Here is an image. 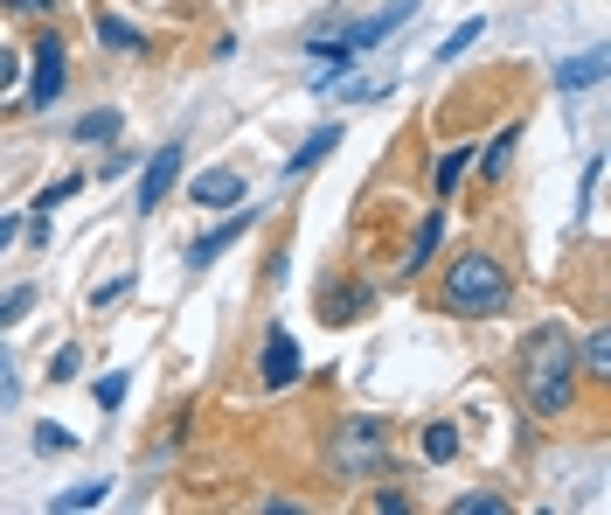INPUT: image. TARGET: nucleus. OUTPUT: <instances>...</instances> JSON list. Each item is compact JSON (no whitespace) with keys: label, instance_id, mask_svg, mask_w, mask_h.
<instances>
[{"label":"nucleus","instance_id":"obj_15","mask_svg":"<svg viewBox=\"0 0 611 515\" xmlns=\"http://www.w3.org/2000/svg\"><path fill=\"white\" fill-rule=\"evenodd\" d=\"M119 112H84V119H77V140H84V147H98V140H119Z\"/></svg>","mask_w":611,"mask_h":515},{"label":"nucleus","instance_id":"obj_19","mask_svg":"<svg viewBox=\"0 0 611 515\" xmlns=\"http://www.w3.org/2000/svg\"><path fill=\"white\" fill-rule=\"evenodd\" d=\"M77 363H84V355H77V349L63 342L57 355H49V383H70V376H77Z\"/></svg>","mask_w":611,"mask_h":515},{"label":"nucleus","instance_id":"obj_25","mask_svg":"<svg viewBox=\"0 0 611 515\" xmlns=\"http://www.w3.org/2000/svg\"><path fill=\"white\" fill-rule=\"evenodd\" d=\"M21 84V57H14V49H0V91H14Z\"/></svg>","mask_w":611,"mask_h":515},{"label":"nucleus","instance_id":"obj_6","mask_svg":"<svg viewBox=\"0 0 611 515\" xmlns=\"http://www.w3.org/2000/svg\"><path fill=\"white\" fill-rule=\"evenodd\" d=\"M264 391H285V383L292 376H299V342H292V334L285 327H272V334H264Z\"/></svg>","mask_w":611,"mask_h":515},{"label":"nucleus","instance_id":"obj_17","mask_svg":"<svg viewBox=\"0 0 611 515\" xmlns=\"http://www.w3.org/2000/svg\"><path fill=\"white\" fill-rule=\"evenodd\" d=\"M104 502V481H84V487H70V495H57V508H98Z\"/></svg>","mask_w":611,"mask_h":515},{"label":"nucleus","instance_id":"obj_5","mask_svg":"<svg viewBox=\"0 0 611 515\" xmlns=\"http://www.w3.org/2000/svg\"><path fill=\"white\" fill-rule=\"evenodd\" d=\"M181 161H189V147H161V153H153V161H146V174H140V216H153V210H161V202L174 195V182H181Z\"/></svg>","mask_w":611,"mask_h":515},{"label":"nucleus","instance_id":"obj_27","mask_svg":"<svg viewBox=\"0 0 611 515\" xmlns=\"http://www.w3.org/2000/svg\"><path fill=\"white\" fill-rule=\"evenodd\" d=\"M14 14H57V0H8Z\"/></svg>","mask_w":611,"mask_h":515},{"label":"nucleus","instance_id":"obj_10","mask_svg":"<svg viewBox=\"0 0 611 515\" xmlns=\"http://www.w3.org/2000/svg\"><path fill=\"white\" fill-rule=\"evenodd\" d=\"M466 174H472V147H445V153H438V168H431V189L451 195V189L466 182Z\"/></svg>","mask_w":611,"mask_h":515},{"label":"nucleus","instance_id":"obj_24","mask_svg":"<svg viewBox=\"0 0 611 515\" xmlns=\"http://www.w3.org/2000/svg\"><path fill=\"white\" fill-rule=\"evenodd\" d=\"M29 306H35V293H29V286H21V293H8V300H0V327H8V321H21Z\"/></svg>","mask_w":611,"mask_h":515},{"label":"nucleus","instance_id":"obj_9","mask_svg":"<svg viewBox=\"0 0 611 515\" xmlns=\"http://www.w3.org/2000/svg\"><path fill=\"white\" fill-rule=\"evenodd\" d=\"M195 202H202V210L244 202V174H236V168H208V174H195Z\"/></svg>","mask_w":611,"mask_h":515},{"label":"nucleus","instance_id":"obj_22","mask_svg":"<svg viewBox=\"0 0 611 515\" xmlns=\"http://www.w3.org/2000/svg\"><path fill=\"white\" fill-rule=\"evenodd\" d=\"M451 508H459V515H500V508H508V502H500V495H459V502H451Z\"/></svg>","mask_w":611,"mask_h":515},{"label":"nucleus","instance_id":"obj_29","mask_svg":"<svg viewBox=\"0 0 611 515\" xmlns=\"http://www.w3.org/2000/svg\"><path fill=\"white\" fill-rule=\"evenodd\" d=\"M14 230H21L14 216H0V251H8V244H14Z\"/></svg>","mask_w":611,"mask_h":515},{"label":"nucleus","instance_id":"obj_18","mask_svg":"<svg viewBox=\"0 0 611 515\" xmlns=\"http://www.w3.org/2000/svg\"><path fill=\"white\" fill-rule=\"evenodd\" d=\"M480 29H487V21H466V29H459V36H451V42L438 49V63H451V57H466V49L480 42Z\"/></svg>","mask_w":611,"mask_h":515},{"label":"nucleus","instance_id":"obj_8","mask_svg":"<svg viewBox=\"0 0 611 515\" xmlns=\"http://www.w3.org/2000/svg\"><path fill=\"white\" fill-rule=\"evenodd\" d=\"M604 42H591V49H583V57H570V63H556V91H591L598 84V77H604Z\"/></svg>","mask_w":611,"mask_h":515},{"label":"nucleus","instance_id":"obj_26","mask_svg":"<svg viewBox=\"0 0 611 515\" xmlns=\"http://www.w3.org/2000/svg\"><path fill=\"white\" fill-rule=\"evenodd\" d=\"M125 293H132V279H104L91 300H98V306H112V300H125Z\"/></svg>","mask_w":611,"mask_h":515},{"label":"nucleus","instance_id":"obj_12","mask_svg":"<svg viewBox=\"0 0 611 515\" xmlns=\"http://www.w3.org/2000/svg\"><path fill=\"white\" fill-rule=\"evenodd\" d=\"M340 147V125H320V133H306V147L299 153H292V174H306V168H320L327 161V153Z\"/></svg>","mask_w":611,"mask_h":515},{"label":"nucleus","instance_id":"obj_3","mask_svg":"<svg viewBox=\"0 0 611 515\" xmlns=\"http://www.w3.org/2000/svg\"><path fill=\"white\" fill-rule=\"evenodd\" d=\"M389 446H396V432L383 418H340L334 440H327V467L340 481H361V474H376L383 460H389Z\"/></svg>","mask_w":611,"mask_h":515},{"label":"nucleus","instance_id":"obj_28","mask_svg":"<svg viewBox=\"0 0 611 515\" xmlns=\"http://www.w3.org/2000/svg\"><path fill=\"white\" fill-rule=\"evenodd\" d=\"M14 391H21V383H14V363L0 355V397H14Z\"/></svg>","mask_w":611,"mask_h":515},{"label":"nucleus","instance_id":"obj_23","mask_svg":"<svg viewBox=\"0 0 611 515\" xmlns=\"http://www.w3.org/2000/svg\"><path fill=\"white\" fill-rule=\"evenodd\" d=\"M98 404H104V411H119V404H125V370H112V376L98 383Z\"/></svg>","mask_w":611,"mask_h":515},{"label":"nucleus","instance_id":"obj_13","mask_svg":"<svg viewBox=\"0 0 611 515\" xmlns=\"http://www.w3.org/2000/svg\"><path fill=\"white\" fill-rule=\"evenodd\" d=\"M577 370L591 376V383H611V334H604V327L591 334V342H583V355H577Z\"/></svg>","mask_w":611,"mask_h":515},{"label":"nucleus","instance_id":"obj_2","mask_svg":"<svg viewBox=\"0 0 611 515\" xmlns=\"http://www.w3.org/2000/svg\"><path fill=\"white\" fill-rule=\"evenodd\" d=\"M451 314H466V321H487V314H500V306L515 300V279H508V265H500L493 251H459L445 265V293H438Z\"/></svg>","mask_w":611,"mask_h":515},{"label":"nucleus","instance_id":"obj_16","mask_svg":"<svg viewBox=\"0 0 611 515\" xmlns=\"http://www.w3.org/2000/svg\"><path fill=\"white\" fill-rule=\"evenodd\" d=\"M459 453V432L451 425H424V460H451Z\"/></svg>","mask_w":611,"mask_h":515},{"label":"nucleus","instance_id":"obj_1","mask_svg":"<svg viewBox=\"0 0 611 515\" xmlns=\"http://www.w3.org/2000/svg\"><path fill=\"white\" fill-rule=\"evenodd\" d=\"M577 334L570 321H542L521 334V355H515V383L536 418H563V411L577 404Z\"/></svg>","mask_w":611,"mask_h":515},{"label":"nucleus","instance_id":"obj_4","mask_svg":"<svg viewBox=\"0 0 611 515\" xmlns=\"http://www.w3.org/2000/svg\"><path fill=\"white\" fill-rule=\"evenodd\" d=\"M70 84V57H63V36H35V77H29V105L49 112Z\"/></svg>","mask_w":611,"mask_h":515},{"label":"nucleus","instance_id":"obj_21","mask_svg":"<svg viewBox=\"0 0 611 515\" xmlns=\"http://www.w3.org/2000/svg\"><path fill=\"white\" fill-rule=\"evenodd\" d=\"M35 446H42V453H70L77 440H70L63 425H49V418H42V425H35Z\"/></svg>","mask_w":611,"mask_h":515},{"label":"nucleus","instance_id":"obj_14","mask_svg":"<svg viewBox=\"0 0 611 515\" xmlns=\"http://www.w3.org/2000/svg\"><path fill=\"white\" fill-rule=\"evenodd\" d=\"M98 36H104V49H125V57H132V49H140V29H132V21H119L112 8L98 14Z\"/></svg>","mask_w":611,"mask_h":515},{"label":"nucleus","instance_id":"obj_7","mask_svg":"<svg viewBox=\"0 0 611 515\" xmlns=\"http://www.w3.org/2000/svg\"><path fill=\"white\" fill-rule=\"evenodd\" d=\"M244 230H251V210H244V216H230V223H216L208 238H195V244H189V272H208L236 238H244Z\"/></svg>","mask_w":611,"mask_h":515},{"label":"nucleus","instance_id":"obj_11","mask_svg":"<svg viewBox=\"0 0 611 515\" xmlns=\"http://www.w3.org/2000/svg\"><path fill=\"white\" fill-rule=\"evenodd\" d=\"M438 238H445V216L431 210V216L417 223V238H410V258H404V272H424V265H431V251H438Z\"/></svg>","mask_w":611,"mask_h":515},{"label":"nucleus","instance_id":"obj_20","mask_svg":"<svg viewBox=\"0 0 611 515\" xmlns=\"http://www.w3.org/2000/svg\"><path fill=\"white\" fill-rule=\"evenodd\" d=\"M508 153H515V125H508V133H500V140L487 147V161H480V168H487V174H508Z\"/></svg>","mask_w":611,"mask_h":515}]
</instances>
